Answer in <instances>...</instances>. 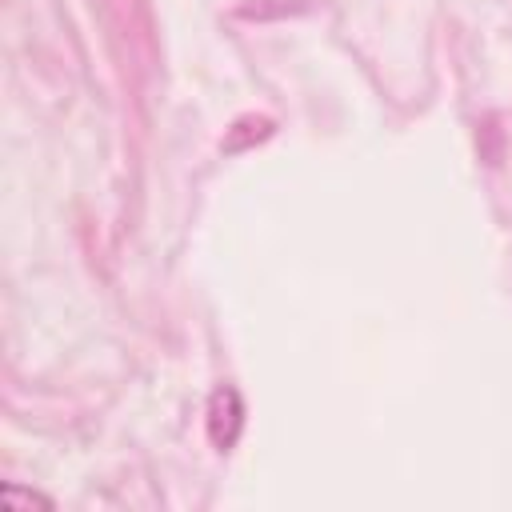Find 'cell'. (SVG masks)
<instances>
[{"label":"cell","mask_w":512,"mask_h":512,"mask_svg":"<svg viewBox=\"0 0 512 512\" xmlns=\"http://www.w3.org/2000/svg\"><path fill=\"white\" fill-rule=\"evenodd\" d=\"M4 504H48L44 496H36V492H20V488H4Z\"/></svg>","instance_id":"1"}]
</instances>
